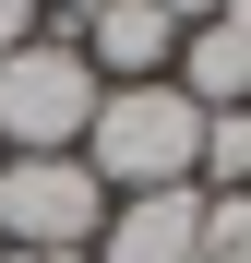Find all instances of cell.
<instances>
[{"mask_svg":"<svg viewBox=\"0 0 251 263\" xmlns=\"http://www.w3.org/2000/svg\"><path fill=\"white\" fill-rule=\"evenodd\" d=\"M84 167H96V192H180L191 156H203V108L180 84H96V120H84Z\"/></svg>","mask_w":251,"mask_h":263,"instance_id":"cell-1","label":"cell"},{"mask_svg":"<svg viewBox=\"0 0 251 263\" xmlns=\"http://www.w3.org/2000/svg\"><path fill=\"white\" fill-rule=\"evenodd\" d=\"M84 120H96V72H84L72 36L0 48V144H12V156H72Z\"/></svg>","mask_w":251,"mask_h":263,"instance_id":"cell-2","label":"cell"},{"mask_svg":"<svg viewBox=\"0 0 251 263\" xmlns=\"http://www.w3.org/2000/svg\"><path fill=\"white\" fill-rule=\"evenodd\" d=\"M108 192L84 156H0V251H96Z\"/></svg>","mask_w":251,"mask_h":263,"instance_id":"cell-3","label":"cell"},{"mask_svg":"<svg viewBox=\"0 0 251 263\" xmlns=\"http://www.w3.org/2000/svg\"><path fill=\"white\" fill-rule=\"evenodd\" d=\"M72 48L96 84H167V60H180V24L156 12V0H108V12L72 24Z\"/></svg>","mask_w":251,"mask_h":263,"instance_id":"cell-4","label":"cell"},{"mask_svg":"<svg viewBox=\"0 0 251 263\" xmlns=\"http://www.w3.org/2000/svg\"><path fill=\"white\" fill-rule=\"evenodd\" d=\"M203 239V192H120L108 203V228H96V263H191Z\"/></svg>","mask_w":251,"mask_h":263,"instance_id":"cell-5","label":"cell"},{"mask_svg":"<svg viewBox=\"0 0 251 263\" xmlns=\"http://www.w3.org/2000/svg\"><path fill=\"white\" fill-rule=\"evenodd\" d=\"M167 84H180L191 108H251V24H239V12L191 24V36H180V60H167Z\"/></svg>","mask_w":251,"mask_h":263,"instance_id":"cell-6","label":"cell"},{"mask_svg":"<svg viewBox=\"0 0 251 263\" xmlns=\"http://www.w3.org/2000/svg\"><path fill=\"white\" fill-rule=\"evenodd\" d=\"M191 192H251V108H203V156Z\"/></svg>","mask_w":251,"mask_h":263,"instance_id":"cell-7","label":"cell"},{"mask_svg":"<svg viewBox=\"0 0 251 263\" xmlns=\"http://www.w3.org/2000/svg\"><path fill=\"white\" fill-rule=\"evenodd\" d=\"M191 263H251V192H203V239Z\"/></svg>","mask_w":251,"mask_h":263,"instance_id":"cell-8","label":"cell"},{"mask_svg":"<svg viewBox=\"0 0 251 263\" xmlns=\"http://www.w3.org/2000/svg\"><path fill=\"white\" fill-rule=\"evenodd\" d=\"M24 36H48V0H0V48H24Z\"/></svg>","mask_w":251,"mask_h":263,"instance_id":"cell-9","label":"cell"},{"mask_svg":"<svg viewBox=\"0 0 251 263\" xmlns=\"http://www.w3.org/2000/svg\"><path fill=\"white\" fill-rule=\"evenodd\" d=\"M156 12H167V24L191 36V24H216V12H227V0H156Z\"/></svg>","mask_w":251,"mask_h":263,"instance_id":"cell-10","label":"cell"},{"mask_svg":"<svg viewBox=\"0 0 251 263\" xmlns=\"http://www.w3.org/2000/svg\"><path fill=\"white\" fill-rule=\"evenodd\" d=\"M84 12H108V0H48V36H72Z\"/></svg>","mask_w":251,"mask_h":263,"instance_id":"cell-11","label":"cell"},{"mask_svg":"<svg viewBox=\"0 0 251 263\" xmlns=\"http://www.w3.org/2000/svg\"><path fill=\"white\" fill-rule=\"evenodd\" d=\"M0 263H96V251H0Z\"/></svg>","mask_w":251,"mask_h":263,"instance_id":"cell-12","label":"cell"},{"mask_svg":"<svg viewBox=\"0 0 251 263\" xmlns=\"http://www.w3.org/2000/svg\"><path fill=\"white\" fill-rule=\"evenodd\" d=\"M227 12H239V24H251V0H227Z\"/></svg>","mask_w":251,"mask_h":263,"instance_id":"cell-13","label":"cell"},{"mask_svg":"<svg viewBox=\"0 0 251 263\" xmlns=\"http://www.w3.org/2000/svg\"><path fill=\"white\" fill-rule=\"evenodd\" d=\"M0 156H12V144H0Z\"/></svg>","mask_w":251,"mask_h":263,"instance_id":"cell-14","label":"cell"}]
</instances>
